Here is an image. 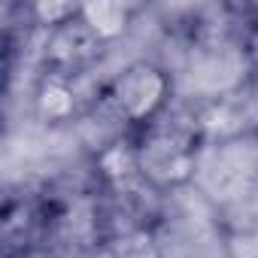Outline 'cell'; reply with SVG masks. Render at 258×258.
I'll return each instance as SVG.
<instances>
[{"label": "cell", "instance_id": "obj_2", "mask_svg": "<svg viewBox=\"0 0 258 258\" xmlns=\"http://www.w3.org/2000/svg\"><path fill=\"white\" fill-rule=\"evenodd\" d=\"M231 255L234 258H258V231H252L246 237H237L234 246H231Z\"/></svg>", "mask_w": 258, "mask_h": 258}, {"label": "cell", "instance_id": "obj_1", "mask_svg": "<svg viewBox=\"0 0 258 258\" xmlns=\"http://www.w3.org/2000/svg\"><path fill=\"white\" fill-rule=\"evenodd\" d=\"M115 97H118V106H124L127 115H143V112H149L158 103V97H161V79L149 67H131L118 79Z\"/></svg>", "mask_w": 258, "mask_h": 258}]
</instances>
